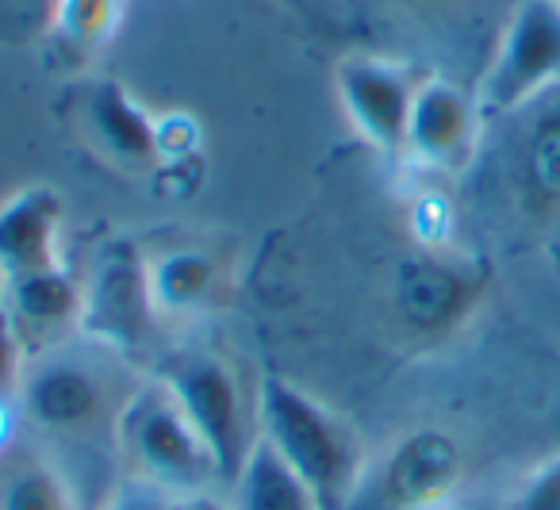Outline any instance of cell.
<instances>
[{"mask_svg": "<svg viewBox=\"0 0 560 510\" xmlns=\"http://www.w3.org/2000/svg\"><path fill=\"white\" fill-rule=\"evenodd\" d=\"M560 81V4L522 0L506 20V32L480 81L483 119H503L534 104Z\"/></svg>", "mask_w": 560, "mask_h": 510, "instance_id": "8992f818", "label": "cell"}, {"mask_svg": "<svg viewBox=\"0 0 560 510\" xmlns=\"http://www.w3.org/2000/svg\"><path fill=\"white\" fill-rule=\"evenodd\" d=\"M257 438H265L300 479L315 491L323 510H342L365 472L358 433L312 392L284 376L257 384Z\"/></svg>", "mask_w": 560, "mask_h": 510, "instance_id": "6da1fadb", "label": "cell"}, {"mask_svg": "<svg viewBox=\"0 0 560 510\" xmlns=\"http://www.w3.org/2000/svg\"><path fill=\"white\" fill-rule=\"evenodd\" d=\"M465 484V449L450 430L419 426L369 456L342 510H442Z\"/></svg>", "mask_w": 560, "mask_h": 510, "instance_id": "3957f363", "label": "cell"}, {"mask_svg": "<svg viewBox=\"0 0 560 510\" xmlns=\"http://www.w3.org/2000/svg\"><path fill=\"white\" fill-rule=\"evenodd\" d=\"M16 403L27 422L47 433H85L96 430L108 415H119V407H112L108 372L93 357L70 353V349L32 357L20 380Z\"/></svg>", "mask_w": 560, "mask_h": 510, "instance_id": "52a82bcc", "label": "cell"}, {"mask_svg": "<svg viewBox=\"0 0 560 510\" xmlns=\"http://www.w3.org/2000/svg\"><path fill=\"white\" fill-rule=\"evenodd\" d=\"M480 124L483 116L472 93L442 73H427L415 93L404 150L430 170H460L472 158Z\"/></svg>", "mask_w": 560, "mask_h": 510, "instance_id": "9c48e42d", "label": "cell"}, {"mask_svg": "<svg viewBox=\"0 0 560 510\" xmlns=\"http://www.w3.org/2000/svg\"><path fill=\"white\" fill-rule=\"evenodd\" d=\"M165 510H234V502L219 491H188V495H170Z\"/></svg>", "mask_w": 560, "mask_h": 510, "instance_id": "44dd1931", "label": "cell"}, {"mask_svg": "<svg viewBox=\"0 0 560 510\" xmlns=\"http://www.w3.org/2000/svg\"><path fill=\"white\" fill-rule=\"evenodd\" d=\"M81 303V338L101 353L139 357L154 334L158 315L150 292V257L135 242L116 239L96 254Z\"/></svg>", "mask_w": 560, "mask_h": 510, "instance_id": "5b68a950", "label": "cell"}, {"mask_svg": "<svg viewBox=\"0 0 560 510\" xmlns=\"http://www.w3.org/2000/svg\"><path fill=\"white\" fill-rule=\"evenodd\" d=\"M124 0H55V35L66 47L93 55L116 35Z\"/></svg>", "mask_w": 560, "mask_h": 510, "instance_id": "e0dca14e", "label": "cell"}, {"mask_svg": "<svg viewBox=\"0 0 560 510\" xmlns=\"http://www.w3.org/2000/svg\"><path fill=\"white\" fill-rule=\"evenodd\" d=\"M9 426H12V415H9V399H0V445L9 438Z\"/></svg>", "mask_w": 560, "mask_h": 510, "instance_id": "7402d4cb", "label": "cell"}, {"mask_svg": "<svg viewBox=\"0 0 560 510\" xmlns=\"http://www.w3.org/2000/svg\"><path fill=\"white\" fill-rule=\"evenodd\" d=\"M219 262L203 250H165L150 257V292L162 318L192 315L215 295Z\"/></svg>", "mask_w": 560, "mask_h": 510, "instance_id": "5bb4252c", "label": "cell"}, {"mask_svg": "<svg viewBox=\"0 0 560 510\" xmlns=\"http://www.w3.org/2000/svg\"><path fill=\"white\" fill-rule=\"evenodd\" d=\"M158 380L177 399V407L185 410V418L203 438V445L211 449L219 472H223V484L231 487L257 441L234 369L208 349H180L162 364Z\"/></svg>", "mask_w": 560, "mask_h": 510, "instance_id": "277c9868", "label": "cell"}, {"mask_svg": "<svg viewBox=\"0 0 560 510\" xmlns=\"http://www.w3.org/2000/svg\"><path fill=\"white\" fill-rule=\"evenodd\" d=\"M0 303L16 318L24 341L27 334H62L70 326L78 331L85 285L66 265H58V269H39L0 280Z\"/></svg>", "mask_w": 560, "mask_h": 510, "instance_id": "8fae6325", "label": "cell"}, {"mask_svg": "<svg viewBox=\"0 0 560 510\" xmlns=\"http://www.w3.org/2000/svg\"><path fill=\"white\" fill-rule=\"evenodd\" d=\"M506 510H560V453L541 461L522 487L511 495Z\"/></svg>", "mask_w": 560, "mask_h": 510, "instance_id": "d6986e66", "label": "cell"}, {"mask_svg": "<svg viewBox=\"0 0 560 510\" xmlns=\"http://www.w3.org/2000/svg\"><path fill=\"white\" fill-rule=\"evenodd\" d=\"M85 119L93 139L124 165H147L158 158V119L131 96L124 81H96L85 96Z\"/></svg>", "mask_w": 560, "mask_h": 510, "instance_id": "7c38bea8", "label": "cell"}, {"mask_svg": "<svg viewBox=\"0 0 560 510\" xmlns=\"http://www.w3.org/2000/svg\"><path fill=\"white\" fill-rule=\"evenodd\" d=\"M522 196L537 211H560V116L541 119L522 150Z\"/></svg>", "mask_w": 560, "mask_h": 510, "instance_id": "2e32d148", "label": "cell"}, {"mask_svg": "<svg viewBox=\"0 0 560 510\" xmlns=\"http://www.w3.org/2000/svg\"><path fill=\"white\" fill-rule=\"evenodd\" d=\"M112 430H116V449L119 461L127 464V476L147 479L165 495L226 487L211 449L203 445V438L192 430V422L165 392L162 380L127 395Z\"/></svg>", "mask_w": 560, "mask_h": 510, "instance_id": "7a4b0ae2", "label": "cell"}, {"mask_svg": "<svg viewBox=\"0 0 560 510\" xmlns=\"http://www.w3.org/2000/svg\"><path fill=\"white\" fill-rule=\"evenodd\" d=\"M27 361L32 357H27L24 334H20L16 318L9 315V308L0 303V399H16Z\"/></svg>", "mask_w": 560, "mask_h": 510, "instance_id": "ac0fdd59", "label": "cell"}, {"mask_svg": "<svg viewBox=\"0 0 560 510\" xmlns=\"http://www.w3.org/2000/svg\"><path fill=\"white\" fill-rule=\"evenodd\" d=\"M66 200L47 185L12 193L0 204V280L62 265Z\"/></svg>", "mask_w": 560, "mask_h": 510, "instance_id": "30bf717a", "label": "cell"}, {"mask_svg": "<svg viewBox=\"0 0 560 510\" xmlns=\"http://www.w3.org/2000/svg\"><path fill=\"white\" fill-rule=\"evenodd\" d=\"M234 510H323L315 491L280 461V453L265 438L254 441L246 464L231 484Z\"/></svg>", "mask_w": 560, "mask_h": 510, "instance_id": "4fadbf2b", "label": "cell"}, {"mask_svg": "<svg viewBox=\"0 0 560 510\" xmlns=\"http://www.w3.org/2000/svg\"><path fill=\"white\" fill-rule=\"evenodd\" d=\"M557 4H560V0H557Z\"/></svg>", "mask_w": 560, "mask_h": 510, "instance_id": "603a6c76", "label": "cell"}, {"mask_svg": "<svg viewBox=\"0 0 560 510\" xmlns=\"http://www.w3.org/2000/svg\"><path fill=\"white\" fill-rule=\"evenodd\" d=\"M165 502H170V495L162 487L147 484V479L124 476L112 487V495L104 499L101 510H165Z\"/></svg>", "mask_w": 560, "mask_h": 510, "instance_id": "ffe728a7", "label": "cell"}, {"mask_svg": "<svg viewBox=\"0 0 560 510\" xmlns=\"http://www.w3.org/2000/svg\"><path fill=\"white\" fill-rule=\"evenodd\" d=\"M0 510H78L70 479L50 461H24L0 476Z\"/></svg>", "mask_w": 560, "mask_h": 510, "instance_id": "9a60e30c", "label": "cell"}, {"mask_svg": "<svg viewBox=\"0 0 560 510\" xmlns=\"http://www.w3.org/2000/svg\"><path fill=\"white\" fill-rule=\"evenodd\" d=\"M335 85L353 131L369 147L384 150V154H399L407 147L411 104L422 85V78L411 66L392 62V58L358 55L338 66Z\"/></svg>", "mask_w": 560, "mask_h": 510, "instance_id": "ba28073f", "label": "cell"}]
</instances>
